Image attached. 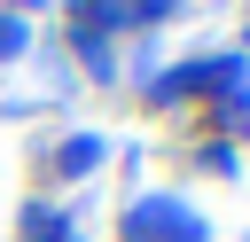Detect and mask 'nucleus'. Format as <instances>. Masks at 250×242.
Wrapping results in <instances>:
<instances>
[{"mask_svg":"<svg viewBox=\"0 0 250 242\" xmlns=\"http://www.w3.org/2000/svg\"><path fill=\"white\" fill-rule=\"evenodd\" d=\"M133 242H203V219L188 211V203H141L133 211Z\"/></svg>","mask_w":250,"mask_h":242,"instance_id":"1","label":"nucleus"},{"mask_svg":"<svg viewBox=\"0 0 250 242\" xmlns=\"http://www.w3.org/2000/svg\"><path fill=\"white\" fill-rule=\"evenodd\" d=\"M0 55H23V23L16 16H0Z\"/></svg>","mask_w":250,"mask_h":242,"instance_id":"2","label":"nucleus"}]
</instances>
